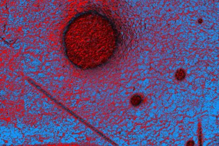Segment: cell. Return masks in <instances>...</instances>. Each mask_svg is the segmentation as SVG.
Here are the masks:
<instances>
[{
    "label": "cell",
    "instance_id": "6da1fadb",
    "mask_svg": "<svg viewBox=\"0 0 219 146\" xmlns=\"http://www.w3.org/2000/svg\"><path fill=\"white\" fill-rule=\"evenodd\" d=\"M118 39L117 30L108 18L89 11L71 21L64 33V45L72 64L91 69L109 61L117 49Z\"/></svg>",
    "mask_w": 219,
    "mask_h": 146
},
{
    "label": "cell",
    "instance_id": "3957f363",
    "mask_svg": "<svg viewBox=\"0 0 219 146\" xmlns=\"http://www.w3.org/2000/svg\"><path fill=\"white\" fill-rule=\"evenodd\" d=\"M186 76L185 71L182 69H179L175 73V77L178 80H182Z\"/></svg>",
    "mask_w": 219,
    "mask_h": 146
},
{
    "label": "cell",
    "instance_id": "7a4b0ae2",
    "mask_svg": "<svg viewBox=\"0 0 219 146\" xmlns=\"http://www.w3.org/2000/svg\"><path fill=\"white\" fill-rule=\"evenodd\" d=\"M142 97L140 95H135L131 98L130 102L133 106H137L141 104V103L142 102Z\"/></svg>",
    "mask_w": 219,
    "mask_h": 146
}]
</instances>
